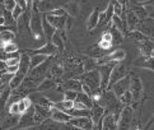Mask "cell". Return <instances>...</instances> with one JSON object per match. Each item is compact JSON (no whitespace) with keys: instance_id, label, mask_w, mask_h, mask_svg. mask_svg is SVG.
I'll list each match as a JSON object with an SVG mask.
<instances>
[{"instance_id":"obj_1","label":"cell","mask_w":154,"mask_h":130,"mask_svg":"<svg viewBox=\"0 0 154 130\" xmlns=\"http://www.w3.org/2000/svg\"><path fill=\"white\" fill-rule=\"evenodd\" d=\"M78 78L82 83L87 84L93 92V96L92 97H96L98 94L102 93L101 91V74H100V70L96 69V70H91V72H84L83 74L78 75Z\"/></svg>"},{"instance_id":"obj_2","label":"cell","mask_w":154,"mask_h":130,"mask_svg":"<svg viewBox=\"0 0 154 130\" xmlns=\"http://www.w3.org/2000/svg\"><path fill=\"white\" fill-rule=\"evenodd\" d=\"M31 31L32 36L35 37L37 41H46L45 32H43V20H42V13L36 7H32L31 13Z\"/></svg>"},{"instance_id":"obj_3","label":"cell","mask_w":154,"mask_h":130,"mask_svg":"<svg viewBox=\"0 0 154 130\" xmlns=\"http://www.w3.org/2000/svg\"><path fill=\"white\" fill-rule=\"evenodd\" d=\"M134 108L125 106L117 121V130H130L134 125Z\"/></svg>"},{"instance_id":"obj_4","label":"cell","mask_w":154,"mask_h":130,"mask_svg":"<svg viewBox=\"0 0 154 130\" xmlns=\"http://www.w3.org/2000/svg\"><path fill=\"white\" fill-rule=\"evenodd\" d=\"M116 64H117L116 61H112V63L103 64V65L98 67V70H100V74H101V91L102 92H106L108 89L111 74H112V70Z\"/></svg>"},{"instance_id":"obj_5","label":"cell","mask_w":154,"mask_h":130,"mask_svg":"<svg viewBox=\"0 0 154 130\" xmlns=\"http://www.w3.org/2000/svg\"><path fill=\"white\" fill-rule=\"evenodd\" d=\"M35 112H36L35 105H32L29 107V110H27L23 115L20 116L18 125L15 126L14 129H12V130H20V129H28V128L37 126L36 121H35Z\"/></svg>"},{"instance_id":"obj_6","label":"cell","mask_w":154,"mask_h":130,"mask_svg":"<svg viewBox=\"0 0 154 130\" xmlns=\"http://www.w3.org/2000/svg\"><path fill=\"white\" fill-rule=\"evenodd\" d=\"M130 91L133 93V97H134V104H133V107L134 110L136 107H140V104H143V82L140 78L137 77H134L131 78V84H130Z\"/></svg>"},{"instance_id":"obj_7","label":"cell","mask_w":154,"mask_h":130,"mask_svg":"<svg viewBox=\"0 0 154 130\" xmlns=\"http://www.w3.org/2000/svg\"><path fill=\"white\" fill-rule=\"evenodd\" d=\"M24 52L29 54V55H35V54H42V55H46V56H54V55H57V54L60 52V50L54 45L52 41H46L43 46L33 48V50H26Z\"/></svg>"},{"instance_id":"obj_8","label":"cell","mask_w":154,"mask_h":130,"mask_svg":"<svg viewBox=\"0 0 154 130\" xmlns=\"http://www.w3.org/2000/svg\"><path fill=\"white\" fill-rule=\"evenodd\" d=\"M126 57V51L124 48H116L115 51L106 54L104 56L98 59V65H103V64H108V63H112V61H116V63H121Z\"/></svg>"},{"instance_id":"obj_9","label":"cell","mask_w":154,"mask_h":130,"mask_svg":"<svg viewBox=\"0 0 154 130\" xmlns=\"http://www.w3.org/2000/svg\"><path fill=\"white\" fill-rule=\"evenodd\" d=\"M129 73L128 68H126L125 64H121V63H117L115 65V68L112 70V74H111V79H109V85H108V89H112V87L115 83H117L119 80H121L122 78H125ZM107 89V91H108Z\"/></svg>"},{"instance_id":"obj_10","label":"cell","mask_w":154,"mask_h":130,"mask_svg":"<svg viewBox=\"0 0 154 130\" xmlns=\"http://www.w3.org/2000/svg\"><path fill=\"white\" fill-rule=\"evenodd\" d=\"M65 75V68L63 67V64H59V63H54L51 64L50 69H48V75L47 78L52 79L56 84H61L64 80H63V77Z\"/></svg>"},{"instance_id":"obj_11","label":"cell","mask_w":154,"mask_h":130,"mask_svg":"<svg viewBox=\"0 0 154 130\" xmlns=\"http://www.w3.org/2000/svg\"><path fill=\"white\" fill-rule=\"evenodd\" d=\"M57 91H76V92H82L83 91V83L80 82L78 78H69L65 79L61 84H59Z\"/></svg>"},{"instance_id":"obj_12","label":"cell","mask_w":154,"mask_h":130,"mask_svg":"<svg viewBox=\"0 0 154 130\" xmlns=\"http://www.w3.org/2000/svg\"><path fill=\"white\" fill-rule=\"evenodd\" d=\"M36 108V112H35V121H36V125H41L43 121H46L47 119H51V108L48 107H43L40 105H35Z\"/></svg>"},{"instance_id":"obj_13","label":"cell","mask_w":154,"mask_h":130,"mask_svg":"<svg viewBox=\"0 0 154 130\" xmlns=\"http://www.w3.org/2000/svg\"><path fill=\"white\" fill-rule=\"evenodd\" d=\"M130 84H131V77H130V74H128L125 78H122L121 80H119L117 83L113 84L112 91L115 92V94L120 98V97L122 96L126 91L130 89Z\"/></svg>"},{"instance_id":"obj_14","label":"cell","mask_w":154,"mask_h":130,"mask_svg":"<svg viewBox=\"0 0 154 130\" xmlns=\"http://www.w3.org/2000/svg\"><path fill=\"white\" fill-rule=\"evenodd\" d=\"M45 14H46L47 20L50 22L56 29H66L69 14H66V15H52V14H48V13H45Z\"/></svg>"},{"instance_id":"obj_15","label":"cell","mask_w":154,"mask_h":130,"mask_svg":"<svg viewBox=\"0 0 154 130\" xmlns=\"http://www.w3.org/2000/svg\"><path fill=\"white\" fill-rule=\"evenodd\" d=\"M70 122L73 125L78 126L82 130H94V124L93 120L88 116H80V117H73L70 120Z\"/></svg>"},{"instance_id":"obj_16","label":"cell","mask_w":154,"mask_h":130,"mask_svg":"<svg viewBox=\"0 0 154 130\" xmlns=\"http://www.w3.org/2000/svg\"><path fill=\"white\" fill-rule=\"evenodd\" d=\"M19 115H13V113L8 112L7 116H3V121H2V130H12L18 125L19 122Z\"/></svg>"},{"instance_id":"obj_17","label":"cell","mask_w":154,"mask_h":130,"mask_svg":"<svg viewBox=\"0 0 154 130\" xmlns=\"http://www.w3.org/2000/svg\"><path fill=\"white\" fill-rule=\"evenodd\" d=\"M100 14H101L100 8H94L92 10V13L89 14L88 20H87V29L89 32L94 31L98 27V23H100Z\"/></svg>"},{"instance_id":"obj_18","label":"cell","mask_w":154,"mask_h":130,"mask_svg":"<svg viewBox=\"0 0 154 130\" xmlns=\"http://www.w3.org/2000/svg\"><path fill=\"white\" fill-rule=\"evenodd\" d=\"M51 119L52 120H55V121H57V122H69L71 119L69 113H66L65 111H63V110H60V108H57L56 106H52L51 107Z\"/></svg>"},{"instance_id":"obj_19","label":"cell","mask_w":154,"mask_h":130,"mask_svg":"<svg viewBox=\"0 0 154 130\" xmlns=\"http://www.w3.org/2000/svg\"><path fill=\"white\" fill-rule=\"evenodd\" d=\"M102 130H117V119L113 113L106 112L102 120Z\"/></svg>"},{"instance_id":"obj_20","label":"cell","mask_w":154,"mask_h":130,"mask_svg":"<svg viewBox=\"0 0 154 130\" xmlns=\"http://www.w3.org/2000/svg\"><path fill=\"white\" fill-rule=\"evenodd\" d=\"M139 51L141 56H154V41L148 39L139 42Z\"/></svg>"},{"instance_id":"obj_21","label":"cell","mask_w":154,"mask_h":130,"mask_svg":"<svg viewBox=\"0 0 154 130\" xmlns=\"http://www.w3.org/2000/svg\"><path fill=\"white\" fill-rule=\"evenodd\" d=\"M134 67L149 69L154 72V56H140L134 61Z\"/></svg>"},{"instance_id":"obj_22","label":"cell","mask_w":154,"mask_h":130,"mask_svg":"<svg viewBox=\"0 0 154 130\" xmlns=\"http://www.w3.org/2000/svg\"><path fill=\"white\" fill-rule=\"evenodd\" d=\"M129 10H133V12L140 18V20L149 18V14H148L146 8L141 3H133L129 5Z\"/></svg>"},{"instance_id":"obj_23","label":"cell","mask_w":154,"mask_h":130,"mask_svg":"<svg viewBox=\"0 0 154 130\" xmlns=\"http://www.w3.org/2000/svg\"><path fill=\"white\" fill-rule=\"evenodd\" d=\"M42 20H43V32H45L46 41H51L52 37H54V35H55V32H56L57 29L55 28V27L50 23V22L47 20L45 13H42Z\"/></svg>"},{"instance_id":"obj_24","label":"cell","mask_w":154,"mask_h":130,"mask_svg":"<svg viewBox=\"0 0 154 130\" xmlns=\"http://www.w3.org/2000/svg\"><path fill=\"white\" fill-rule=\"evenodd\" d=\"M31 100L33 102V105H40V106L48 107V108H51L54 106V102L50 101V98H47V97L43 96V94L35 93L33 96H31Z\"/></svg>"},{"instance_id":"obj_25","label":"cell","mask_w":154,"mask_h":130,"mask_svg":"<svg viewBox=\"0 0 154 130\" xmlns=\"http://www.w3.org/2000/svg\"><path fill=\"white\" fill-rule=\"evenodd\" d=\"M108 32L112 36V45L113 46H117V45H120V43L122 42V39H124L122 32H121L113 23H111V26L108 27Z\"/></svg>"},{"instance_id":"obj_26","label":"cell","mask_w":154,"mask_h":130,"mask_svg":"<svg viewBox=\"0 0 154 130\" xmlns=\"http://www.w3.org/2000/svg\"><path fill=\"white\" fill-rule=\"evenodd\" d=\"M126 22H128L129 32L135 31L137 28V26H139V23H140V18L137 17L133 10H128V14H126Z\"/></svg>"},{"instance_id":"obj_27","label":"cell","mask_w":154,"mask_h":130,"mask_svg":"<svg viewBox=\"0 0 154 130\" xmlns=\"http://www.w3.org/2000/svg\"><path fill=\"white\" fill-rule=\"evenodd\" d=\"M83 69L84 72H91V70H96L98 69V59L92 57V56H84L83 57Z\"/></svg>"},{"instance_id":"obj_28","label":"cell","mask_w":154,"mask_h":130,"mask_svg":"<svg viewBox=\"0 0 154 130\" xmlns=\"http://www.w3.org/2000/svg\"><path fill=\"white\" fill-rule=\"evenodd\" d=\"M61 124L63 122H57L52 120V119H47L41 125H38L37 129L38 130H61Z\"/></svg>"},{"instance_id":"obj_29","label":"cell","mask_w":154,"mask_h":130,"mask_svg":"<svg viewBox=\"0 0 154 130\" xmlns=\"http://www.w3.org/2000/svg\"><path fill=\"white\" fill-rule=\"evenodd\" d=\"M75 101H79L82 102L88 110H92V107L93 105H94V100H93V97L91 94H88L85 93V92H79L78 93V97H76V100Z\"/></svg>"},{"instance_id":"obj_30","label":"cell","mask_w":154,"mask_h":130,"mask_svg":"<svg viewBox=\"0 0 154 130\" xmlns=\"http://www.w3.org/2000/svg\"><path fill=\"white\" fill-rule=\"evenodd\" d=\"M65 9H66L68 14L70 15V17L75 18L76 15L79 14V10H80V7H79V3L76 2V0H73V2H68L66 4H65Z\"/></svg>"},{"instance_id":"obj_31","label":"cell","mask_w":154,"mask_h":130,"mask_svg":"<svg viewBox=\"0 0 154 130\" xmlns=\"http://www.w3.org/2000/svg\"><path fill=\"white\" fill-rule=\"evenodd\" d=\"M51 41L54 42V45L56 46L61 52L65 50V39L63 37L61 31H60V29H57L56 32H55V35H54V37H52Z\"/></svg>"},{"instance_id":"obj_32","label":"cell","mask_w":154,"mask_h":130,"mask_svg":"<svg viewBox=\"0 0 154 130\" xmlns=\"http://www.w3.org/2000/svg\"><path fill=\"white\" fill-rule=\"evenodd\" d=\"M12 92H13V89L10 88V85H8L7 88L0 91V102H2V110L3 111H4L5 106L8 105V101L10 98V96H12Z\"/></svg>"},{"instance_id":"obj_33","label":"cell","mask_w":154,"mask_h":130,"mask_svg":"<svg viewBox=\"0 0 154 130\" xmlns=\"http://www.w3.org/2000/svg\"><path fill=\"white\" fill-rule=\"evenodd\" d=\"M126 37H129L131 41H133V42H136V43H139V42H141V41H145V40L149 39V37H148L146 35H144L143 32L137 31V29H135V31H130Z\"/></svg>"},{"instance_id":"obj_34","label":"cell","mask_w":154,"mask_h":130,"mask_svg":"<svg viewBox=\"0 0 154 130\" xmlns=\"http://www.w3.org/2000/svg\"><path fill=\"white\" fill-rule=\"evenodd\" d=\"M48 59V56L42 55V54H35V55H31V70L35 69L38 65H41L42 63H45Z\"/></svg>"},{"instance_id":"obj_35","label":"cell","mask_w":154,"mask_h":130,"mask_svg":"<svg viewBox=\"0 0 154 130\" xmlns=\"http://www.w3.org/2000/svg\"><path fill=\"white\" fill-rule=\"evenodd\" d=\"M14 39H15V32L9 29H0V41H2V43L13 42Z\"/></svg>"},{"instance_id":"obj_36","label":"cell","mask_w":154,"mask_h":130,"mask_svg":"<svg viewBox=\"0 0 154 130\" xmlns=\"http://www.w3.org/2000/svg\"><path fill=\"white\" fill-rule=\"evenodd\" d=\"M56 87V83L54 82L52 79H50V78H46L43 82H41L40 83V85L36 88V91L37 92H45V91H48V89H52V88H55Z\"/></svg>"},{"instance_id":"obj_37","label":"cell","mask_w":154,"mask_h":130,"mask_svg":"<svg viewBox=\"0 0 154 130\" xmlns=\"http://www.w3.org/2000/svg\"><path fill=\"white\" fill-rule=\"evenodd\" d=\"M18 50H19V46L15 42L2 43V51L5 54H13V52H17Z\"/></svg>"},{"instance_id":"obj_38","label":"cell","mask_w":154,"mask_h":130,"mask_svg":"<svg viewBox=\"0 0 154 130\" xmlns=\"http://www.w3.org/2000/svg\"><path fill=\"white\" fill-rule=\"evenodd\" d=\"M14 78L13 73H5V74H0V82H2V87H0V91L7 88V87L10 84L12 79Z\"/></svg>"},{"instance_id":"obj_39","label":"cell","mask_w":154,"mask_h":130,"mask_svg":"<svg viewBox=\"0 0 154 130\" xmlns=\"http://www.w3.org/2000/svg\"><path fill=\"white\" fill-rule=\"evenodd\" d=\"M120 101L122 102L125 106H133L134 104V97H133V93H131V91H126L125 93L120 97Z\"/></svg>"},{"instance_id":"obj_40","label":"cell","mask_w":154,"mask_h":130,"mask_svg":"<svg viewBox=\"0 0 154 130\" xmlns=\"http://www.w3.org/2000/svg\"><path fill=\"white\" fill-rule=\"evenodd\" d=\"M78 93H79V92H76V91H64L63 92L64 100H66V101H75L76 97H78Z\"/></svg>"},{"instance_id":"obj_41","label":"cell","mask_w":154,"mask_h":130,"mask_svg":"<svg viewBox=\"0 0 154 130\" xmlns=\"http://www.w3.org/2000/svg\"><path fill=\"white\" fill-rule=\"evenodd\" d=\"M8 112L13 113V115H19V116H22L20 108H19V104H18V102H14V104H12L10 106H8Z\"/></svg>"},{"instance_id":"obj_42","label":"cell","mask_w":154,"mask_h":130,"mask_svg":"<svg viewBox=\"0 0 154 130\" xmlns=\"http://www.w3.org/2000/svg\"><path fill=\"white\" fill-rule=\"evenodd\" d=\"M26 12V10L23 9V8H22V7H19V5L17 4V5H15V8L12 10V13H13V17L15 18V19H18L19 17H20V15L22 14H23Z\"/></svg>"},{"instance_id":"obj_43","label":"cell","mask_w":154,"mask_h":130,"mask_svg":"<svg viewBox=\"0 0 154 130\" xmlns=\"http://www.w3.org/2000/svg\"><path fill=\"white\" fill-rule=\"evenodd\" d=\"M4 61L7 63L8 67H12V65H19V63H20V56L10 57V59H8V60H4Z\"/></svg>"},{"instance_id":"obj_44","label":"cell","mask_w":154,"mask_h":130,"mask_svg":"<svg viewBox=\"0 0 154 130\" xmlns=\"http://www.w3.org/2000/svg\"><path fill=\"white\" fill-rule=\"evenodd\" d=\"M2 2L4 3V5L7 7L9 10H13L15 8V5H17V3H15V0H2Z\"/></svg>"},{"instance_id":"obj_45","label":"cell","mask_w":154,"mask_h":130,"mask_svg":"<svg viewBox=\"0 0 154 130\" xmlns=\"http://www.w3.org/2000/svg\"><path fill=\"white\" fill-rule=\"evenodd\" d=\"M101 40H103V41H107V42H111L112 43V36H111V33H109L108 31H106L101 36ZM113 46V45H112Z\"/></svg>"},{"instance_id":"obj_46","label":"cell","mask_w":154,"mask_h":130,"mask_svg":"<svg viewBox=\"0 0 154 130\" xmlns=\"http://www.w3.org/2000/svg\"><path fill=\"white\" fill-rule=\"evenodd\" d=\"M74 108H76V110H88V108L79 101H74Z\"/></svg>"},{"instance_id":"obj_47","label":"cell","mask_w":154,"mask_h":130,"mask_svg":"<svg viewBox=\"0 0 154 130\" xmlns=\"http://www.w3.org/2000/svg\"><path fill=\"white\" fill-rule=\"evenodd\" d=\"M8 70H9V73L15 74L19 70V65H12V67H8Z\"/></svg>"},{"instance_id":"obj_48","label":"cell","mask_w":154,"mask_h":130,"mask_svg":"<svg viewBox=\"0 0 154 130\" xmlns=\"http://www.w3.org/2000/svg\"><path fill=\"white\" fill-rule=\"evenodd\" d=\"M82 92H85V93H88V94H91V96H93V92H92V89L89 88V87H88L87 84H84L83 83V91Z\"/></svg>"}]
</instances>
